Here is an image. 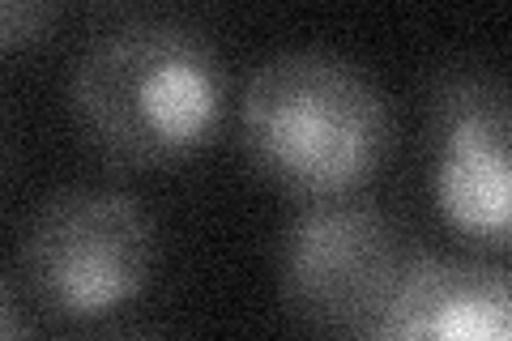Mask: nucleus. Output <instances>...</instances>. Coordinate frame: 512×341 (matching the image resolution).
Segmentation results:
<instances>
[{
  "label": "nucleus",
  "mask_w": 512,
  "mask_h": 341,
  "mask_svg": "<svg viewBox=\"0 0 512 341\" xmlns=\"http://www.w3.org/2000/svg\"><path fill=\"white\" fill-rule=\"evenodd\" d=\"M69 107L116 167H167L214 141L227 116V60L201 26L128 13L94 30L73 60Z\"/></svg>",
  "instance_id": "nucleus-1"
},
{
  "label": "nucleus",
  "mask_w": 512,
  "mask_h": 341,
  "mask_svg": "<svg viewBox=\"0 0 512 341\" xmlns=\"http://www.w3.org/2000/svg\"><path fill=\"white\" fill-rule=\"evenodd\" d=\"M244 154L299 201L355 197L389 162L397 124L367 69L325 47L261 60L239 103Z\"/></svg>",
  "instance_id": "nucleus-2"
},
{
  "label": "nucleus",
  "mask_w": 512,
  "mask_h": 341,
  "mask_svg": "<svg viewBox=\"0 0 512 341\" xmlns=\"http://www.w3.org/2000/svg\"><path fill=\"white\" fill-rule=\"evenodd\" d=\"M414 243L367 197L303 201L278 243V295L312 341H376Z\"/></svg>",
  "instance_id": "nucleus-3"
},
{
  "label": "nucleus",
  "mask_w": 512,
  "mask_h": 341,
  "mask_svg": "<svg viewBox=\"0 0 512 341\" xmlns=\"http://www.w3.org/2000/svg\"><path fill=\"white\" fill-rule=\"evenodd\" d=\"M154 261L158 235L146 205L94 184L43 197L18 243L26 295L60 320H99L133 303L150 286Z\"/></svg>",
  "instance_id": "nucleus-4"
},
{
  "label": "nucleus",
  "mask_w": 512,
  "mask_h": 341,
  "mask_svg": "<svg viewBox=\"0 0 512 341\" xmlns=\"http://www.w3.org/2000/svg\"><path fill=\"white\" fill-rule=\"evenodd\" d=\"M427 184L440 218L478 252H508V86L491 69H440L427 90Z\"/></svg>",
  "instance_id": "nucleus-5"
},
{
  "label": "nucleus",
  "mask_w": 512,
  "mask_h": 341,
  "mask_svg": "<svg viewBox=\"0 0 512 341\" xmlns=\"http://www.w3.org/2000/svg\"><path fill=\"white\" fill-rule=\"evenodd\" d=\"M376 341H512V295L500 261L419 252Z\"/></svg>",
  "instance_id": "nucleus-6"
},
{
  "label": "nucleus",
  "mask_w": 512,
  "mask_h": 341,
  "mask_svg": "<svg viewBox=\"0 0 512 341\" xmlns=\"http://www.w3.org/2000/svg\"><path fill=\"white\" fill-rule=\"evenodd\" d=\"M56 22L60 5H52V0H0V52L47 39Z\"/></svg>",
  "instance_id": "nucleus-7"
},
{
  "label": "nucleus",
  "mask_w": 512,
  "mask_h": 341,
  "mask_svg": "<svg viewBox=\"0 0 512 341\" xmlns=\"http://www.w3.org/2000/svg\"><path fill=\"white\" fill-rule=\"evenodd\" d=\"M0 341H30L22 303H18V295H13V286L5 278H0Z\"/></svg>",
  "instance_id": "nucleus-8"
},
{
  "label": "nucleus",
  "mask_w": 512,
  "mask_h": 341,
  "mask_svg": "<svg viewBox=\"0 0 512 341\" xmlns=\"http://www.w3.org/2000/svg\"><path fill=\"white\" fill-rule=\"evenodd\" d=\"M107 341H150V337H107Z\"/></svg>",
  "instance_id": "nucleus-9"
}]
</instances>
